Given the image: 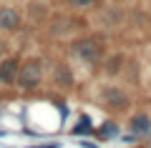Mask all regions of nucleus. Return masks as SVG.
<instances>
[{
	"mask_svg": "<svg viewBox=\"0 0 151 148\" xmlns=\"http://www.w3.org/2000/svg\"><path fill=\"white\" fill-rule=\"evenodd\" d=\"M43 58H28L20 60V70H18L15 85L20 90H38L43 83Z\"/></svg>",
	"mask_w": 151,
	"mask_h": 148,
	"instance_id": "obj_2",
	"label": "nucleus"
},
{
	"mask_svg": "<svg viewBox=\"0 0 151 148\" xmlns=\"http://www.w3.org/2000/svg\"><path fill=\"white\" fill-rule=\"evenodd\" d=\"M28 15H30V18H38V20H45V15H48L45 3H28Z\"/></svg>",
	"mask_w": 151,
	"mask_h": 148,
	"instance_id": "obj_12",
	"label": "nucleus"
},
{
	"mask_svg": "<svg viewBox=\"0 0 151 148\" xmlns=\"http://www.w3.org/2000/svg\"><path fill=\"white\" fill-rule=\"evenodd\" d=\"M93 133H96V128L91 126V118L88 116H81V121L70 128V136H93Z\"/></svg>",
	"mask_w": 151,
	"mask_h": 148,
	"instance_id": "obj_10",
	"label": "nucleus"
},
{
	"mask_svg": "<svg viewBox=\"0 0 151 148\" xmlns=\"http://www.w3.org/2000/svg\"><path fill=\"white\" fill-rule=\"evenodd\" d=\"M111 3H126V0H111Z\"/></svg>",
	"mask_w": 151,
	"mask_h": 148,
	"instance_id": "obj_17",
	"label": "nucleus"
},
{
	"mask_svg": "<svg viewBox=\"0 0 151 148\" xmlns=\"http://www.w3.org/2000/svg\"><path fill=\"white\" fill-rule=\"evenodd\" d=\"M63 143L60 141H45V143H38V146H28V148H60Z\"/></svg>",
	"mask_w": 151,
	"mask_h": 148,
	"instance_id": "obj_14",
	"label": "nucleus"
},
{
	"mask_svg": "<svg viewBox=\"0 0 151 148\" xmlns=\"http://www.w3.org/2000/svg\"><path fill=\"white\" fill-rule=\"evenodd\" d=\"M70 53L86 65H98L103 60V55H106V45L96 35H83L70 43Z\"/></svg>",
	"mask_w": 151,
	"mask_h": 148,
	"instance_id": "obj_1",
	"label": "nucleus"
},
{
	"mask_svg": "<svg viewBox=\"0 0 151 148\" xmlns=\"http://www.w3.org/2000/svg\"><path fill=\"white\" fill-rule=\"evenodd\" d=\"M98 98H101V103L108 108V111H116V113L129 111V106H131L129 93H126L121 85H113V83H106V85H103L101 93H98Z\"/></svg>",
	"mask_w": 151,
	"mask_h": 148,
	"instance_id": "obj_3",
	"label": "nucleus"
},
{
	"mask_svg": "<svg viewBox=\"0 0 151 148\" xmlns=\"http://www.w3.org/2000/svg\"><path fill=\"white\" fill-rule=\"evenodd\" d=\"M65 5L76 13H88V10H98L103 5V0H63Z\"/></svg>",
	"mask_w": 151,
	"mask_h": 148,
	"instance_id": "obj_9",
	"label": "nucleus"
},
{
	"mask_svg": "<svg viewBox=\"0 0 151 148\" xmlns=\"http://www.w3.org/2000/svg\"><path fill=\"white\" fill-rule=\"evenodd\" d=\"M23 28V13L13 5H0V30L15 33Z\"/></svg>",
	"mask_w": 151,
	"mask_h": 148,
	"instance_id": "obj_5",
	"label": "nucleus"
},
{
	"mask_svg": "<svg viewBox=\"0 0 151 148\" xmlns=\"http://www.w3.org/2000/svg\"><path fill=\"white\" fill-rule=\"evenodd\" d=\"M76 28H81V25L76 23L73 15H55L53 20H50V33L58 35V38H60V35H70Z\"/></svg>",
	"mask_w": 151,
	"mask_h": 148,
	"instance_id": "obj_8",
	"label": "nucleus"
},
{
	"mask_svg": "<svg viewBox=\"0 0 151 148\" xmlns=\"http://www.w3.org/2000/svg\"><path fill=\"white\" fill-rule=\"evenodd\" d=\"M106 75L108 78H113V75H119L121 70H124V55H111V58L106 60Z\"/></svg>",
	"mask_w": 151,
	"mask_h": 148,
	"instance_id": "obj_11",
	"label": "nucleus"
},
{
	"mask_svg": "<svg viewBox=\"0 0 151 148\" xmlns=\"http://www.w3.org/2000/svg\"><path fill=\"white\" fill-rule=\"evenodd\" d=\"M5 53H8V43H5V38L0 35V58H5Z\"/></svg>",
	"mask_w": 151,
	"mask_h": 148,
	"instance_id": "obj_15",
	"label": "nucleus"
},
{
	"mask_svg": "<svg viewBox=\"0 0 151 148\" xmlns=\"http://www.w3.org/2000/svg\"><path fill=\"white\" fill-rule=\"evenodd\" d=\"M18 70H20V58L18 55L0 58V85H15Z\"/></svg>",
	"mask_w": 151,
	"mask_h": 148,
	"instance_id": "obj_6",
	"label": "nucleus"
},
{
	"mask_svg": "<svg viewBox=\"0 0 151 148\" xmlns=\"http://www.w3.org/2000/svg\"><path fill=\"white\" fill-rule=\"evenodd\" d=\"M129 131H131V136H134V138L151 136V116H149V113H144V111L134 113V116L129 118Z\"/></svg>",
	"mask_w": 151,
	"mask_h": 148,
	"instance_id": "obj_7",
	"label": "nucleus"
},
{
	"mask_svg": "<svg viewBox=\"0 0 151 148\" xmlns=\"http://www.w3.org/2000/svg\"><path fill=\"white\" fill-rule=\"evenodd\" d=\"M96 133H98V138H113V136H119V126L113 121H106Z\"/></svg>",
	"mask_w": 151,
	"mask_h": 148,
	"instance_id": "obj_13",
	"label": "nucleus"
},
{
	"mask_svg": "<svg viewBox=\"0 0 151 148\" xmlns=\"http://www.w3.org/2000/svg\"><path fill=\"white\" fill-rule=\"evenodd\" d=\"M50 78H53V85L60 88V90H73L76 88L73 68H70L65 60H55V63H53V73H50Z\"/></svg>",
	"mask_w": 151,
	"mask_h": 148,
	"instance_id": "obj_4",
	"label": "nucleus"
},
{
	"mask_svg": "<svg viewBox=\"0 0 151 148\" xmlns=\"http://www.w3.org/2000/svg\"><path fill=\"white\" fill-rule=\"evenodd\" d=\"M81 146H83V148H101L96 141H88V138H83V141H81Z\"/></svg>",
	"mask_w": 151,
	"mask_h": 148,
	"instance_id": "obj_16",
	"label": "nucleus"
}]
</instances>
